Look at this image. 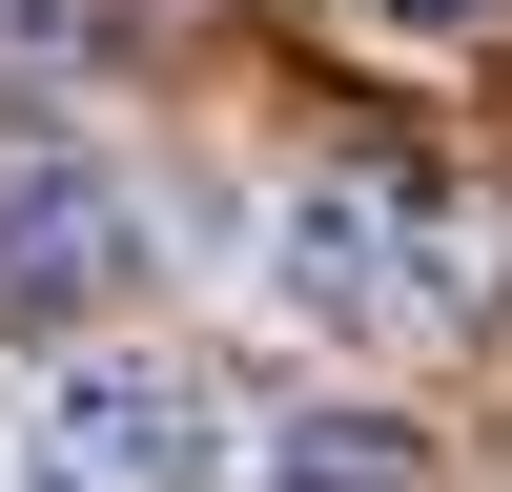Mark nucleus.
<instances>
[{
  "label": "nucleus",
  "mask_w": 512,
  "mask_h": 492,
  "mask_svg": "<svg viewBox=\"0 0 512 492\" xmlns=\"http://www.w3.org/2000/svg\"><path fill=\"white\" fill-rule=\"evenodd\" d=\"M390 21H410V41H451V21H472V0H390Z\"/></svg>",
  "instance_id": "39448f33"
},
{
  "label": "nucleus",
  "mask_w": 512,
  "mask_h": 492,
  "mask_svg": "<svg viewBox=\"0 0 512 492\" xmlns=\"http://www.w3.org/2000/svg\"><path fill=\"white\" fill-rule=\"evenodd\" d=\"M267 287L328 328V349H410V328H451L472 287H451V226L431 185H390V164H328V185H287L267 226Z\"/></svg>",
  "instance_id": "f257e3e1"
},
{
  "label": "nucleus",
  "mask_w": 512,
  "mask_h": 492,
  "mask_svg": "<svg viewBox=\"0 0 512 492\" xmlns=\"http://www.w3.org/2000/svg\"><path fill=\"white\" fill-rule=\"evenodd\" d=\"M21 21H41V41H82V0H21Z\"/></svg>",
  "instance_id": "423d86ee"
},
{
  "label": "nucleus",
  "mask_w": 512,
  "mask_h": 492,
  "mask_svg": "<svg viewBox=\"0 0 512 492\" xmlns=\"http://www.w3.org/2000/svg\"><path fill=\"white\" fill-rule=\"evenodd\" d=\"M21 472L41 492H205V472H226V410H205L185 349H82Z\"/></svg>",
  "instance_id": "7ed1b4c3"
},
{
  "label": "nucleus",
  "mask_w": 512,
  "mask_h": 492,
  "mask_svg": "<svg viewBox=\"0 0 512 492\" xmlns=\"http://www.w3.org/2000/svg\"><path fill=\"white\" fill-rule=\"evenodd\" d=\"M267 492H410V451H390V431H308Z\"/></svg>",
  "instance_id": "20e7f679"
},
{
  "label": "nucleus",
  "mask_w": 512,
  "mask_h": 492,
  "mask_svg": "<svg viewBox=\"0 0 512 492\" xmlns=\"http://www.w3.org/2000/svg\"><path fill=\"white\" fill-rule=\"evenodd\" d=\"M144 267V185L82 123H0V328H82Z\"/></svg>",
  "instance_id": "f03ea898"
}]
</instances>
